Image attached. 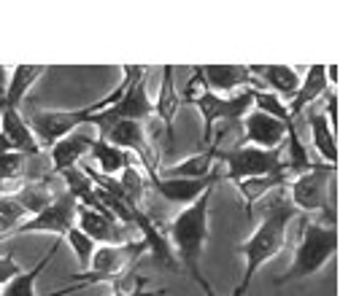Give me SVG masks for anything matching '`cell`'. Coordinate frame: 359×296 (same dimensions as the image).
Here are the masks:
<instances>
[{
  "label": "cell",
  "mask_w": 359,
  "mask_h": 296,
  "mask_svg": "<svg viewBox=\"0 0 359 296\" xmlns=\"http://www.w3.org/2000/svg\"><path fill=\"white\" fill-rule=\"evenodd\" d=\"M189 278L195 280V283H198V288L200 291H203V296H219L216 294V288L214 286H211V283H208V278H205V275H203V272H192V275H189ZM246 291H249V286H243V283H238V286H235V291L230 296H246Z\"/></svg>",
  "instance_id": "cell-31"
},
{
  "label": "cell",
  "mask_w": 359,
  "mask_h": 296,
  "mask_svg": "<svg viewBox=\"0 0 359 296\" xmlns=\"http://www.w3.org/2000/svg\"><path fill=\"white\" fill-rule=\"evenodd\" d=\"M133 227L141 232V240L146 243V251L151 253V259H154L157 267L168 269V272H176V275H184L179 262H176V256H173V248H170L168 237H165V232L141 208L133 210Z\"/></svg>",
  "instance_id": "cell-13"
},
{
  "label": "cell",
  "mask_w": 359,
  "mask_h": 296,
  "mask_svg": "<svg viewBox=\"0 0 359 296\" xmlns=\"http://www.w3.org/2000/svg\"><path fill=\"white\" fill-rule=\"evenodd\" d=\"M211 197H214V189L203 192L192 205L181 208L179 216L162 229L170 248H173V256L179 262L181 272H187V275L200 269V259H203V251H205V243H208Z\"/></svg>",
  "instance_id": "cell-2"
},
{
  "label": "cell",
  "mask_w": 359,
  "mask_h": 296,
  "mask_svg": "<svg viewBox=\"0 0 359 296\" xmlns=\"http://www.w3.org/2000/svg\"><path fill=\"white\" fill-rule=\"evenodd\" d=\"M219 162V143H211L205 151H200L195 157L168 164L157 170V178H187V181H200L214 173V164Z\"/></svg>",
  "instance_id": "cell-20"
},
{
  "label": "cell",
  "mask_w": 359,
  "mask_h": 296,
  "mask_svg": "<svg viewBox=\"0 0 359 296\" xmlns=\"http://www.w3.org/2000/svg\"><path fill=\"white\" fill-rule=\"evenodd\" d=\"M11 197L17 199V205L25 210V213L36 216V213H41V210L46 208L54 197H57V189H54V183L49 178H43V181H33V183L19 186V192L11 194Z\"/></svg>",
  "instance_id": "cell-26"
},
{
  "label": "cell",
  "mask_w": 359,
  "mask_h": 296,
  "mask_svg": "<svg viewBox=\"0 0 359 296\" xmlns=\"http://www.w3.org/2000/svg\"><path fill=\"white\" fill-rule=\"evenodd\" d=\"M254 81L259 89H268L276 97H294V92L300 87V73L289 65H249Z\"/></svg>",
  "instance_id": "cell-19"
},
{
  "label": "cell",
  "mask_w": 359,
  "mask_h": 296,
  "mask_svg": "<svg viewBox=\"0 0 359 296\" xmlns=\"http://www.w3.org/2000/svg\"><path fill=\"white\" fill-rule=\"evenodd\" d=\"M289 181V173L287 170H281V173H273V175H265V178H252V181H241V183H235V189L241 192L243 197V202H246V213H252L254 205L259 202V199H265L268 194H273L276 189H284Z\"/></svg>",
  "instance_id": "cell-24"
},
{
  "label": "cell",
  "mask_w": 359,
  "mask_h": 296,
  "mask_svg": "<svg viewBox=\"0 0 359 296\" xmlns=\"http://www.w3.org/2000/svg\"><path fill=\"white\" fill-rule=\"evenodd\" d=\"M146 181H149L151 189L160 194V197H165L168 202L184 205V208H187V205H192L203 192L214 189L216 183L222 181V173L214 170L208 178H200V181H187V178H157V175H151V178H146Z\"/></svg>",
  "instance_id": "cell-12"
},
{
  "label": "cell",
  "mask_w": 359,
  "mask_h": 296,
  "mask_svg": "<svg viewBox=\"0 0 359 296\" xmlns=\"http://www.w3.org/2000/svg\"><path fill=\"white\" fill-rule=\"evenodd\" d=\"M252 105L254 111H259L265 116H273V119H278L284 124H294V119L289 116L287 111V103L281 97H276L273 92H268V89H252Z\"/></svg>",
  "instance_id": "cell-27"
},
{
  "label": "cell",
  "mask_w": 359,
  "mask_h": 296,
  "mask_svg": "<svg viewBox=\"0 0 359 296\" xmlns=\"http://www.w3.org/2000/svg\"><path fill=\"white\" fill-rule=\"evenodd\" d=\"M65 243L71 245L73 256L79 259V267H81V272H87V269H90V262H92V253L97 251V245L92 243L90 237H87L81 229H76V227H73L71 232L65 234Z\"/></svg>",
  "instance_id": "cell-30"
},
{
  "label": "cell",
  "mask_w": 359,
  "mask_h": 296,
  "mask_svg": "<svg viewBox=\"0 0 359 296\" xmlns=\"http://www.w3.org/2000/svg\"><path fill=\"white\" fill-rule=\"evenodd\" d=\"M149 116H154V103H151V94H149V87H146V68H144L135 76V81L127 87V92L122 94L119 103H114L111 108L100 111V113H92L84 124L97 127L100 135H103L108 127H114V124L119 122L144 124Z\"/></svg>",
  "instance_id": "cell-8"
},
{
  "label": "cell",
  "mask_w": 359,
  "mask_h": 296,
  "mask_svg": "<svg viewBox=\"0 0 359 296\" xmlns=\"http://www.w3.org/2000/svg\"><path fill=\"white\" fill-rule=\"evenodd\" d=\"M332 178H335V167H327L322 162H316L311 170L303 175L292 178L289 186V202L292 208L303 216L311 213H324L327 224L335 227V210H332Z\"/></svg>",
  "instance_id": "cell-6"
},
{
  "label": "cell",
  "mask_w": 359,
  "mask_h": 296,
  "mask_svg": "<svg viewBox=\"0 0 359 296\" xmlns=\"http://www.w3.org/2000/svg\"><path fill=\"white\" fill-rule=\"evenodd\" d=\"M330 94V84H327V65H311L306 70V76L300 78V87L294 92L292 103L287 105L289 116H300L303 111H308L311 105H316L322 97Z\"/></svg>",
  "instance_id": "cell-17"
},
{
  "label": "cell",
  "mask_w": 359,
  "mask_h": 296,
  "mask_svg": "<svg viewBox=\"0 0 359 296\" xmlns=\"http://www.w3.org/2000/svg\"><path fill=\"white\" fill-rule=\"evenodd\" d=\"M73 227H76V199L62 189V192H57V197L41 213L25 218V221H19L17 227L8 232V237L43 232V234H54L57 240H65V234Z\"/></svg>",
  "instance_id": "cell-9"
},
{
  "label": "cell",
  "mask_w": 359,
  "mask_h": 296,
  "mask_svg": "<svg viewBox=\"0 0 359 296\" xmlns=\"http://www.w3.org/2000/svg\"><path fill=\"white\" fill-rule=\"evenodd\" d=\"M57 256V245H52L46 253H43V259L36 264V267H30V269H22L17 278H11L3 288H0V296H38L36 294V286H38V278L43 275V269L52 264V259Z\"/></svg>",
  "instance_id": "cell-25"
},
{
  "label": "cell",
  "mask_w": 359,
  "mask_h": 296,
  "mask_svg": "<svg viewBox=\"0 0 359 296\" xmlns=\"http://www.w3.org/2000/svg\"><path fill=\"white\" fill-rule=\"evenodd\" d=\"M146 253L144 240H127L122 245H100L92 253V262L87 272H76L71 275L73 286H97V283H116L119 278H125L127 272L135 269L138 259Z\"/></svg>",
  "instance_id": "cell-5"
},
{
  "label": "cell",
  "mask_w": 359,
  "mask_h": 296,
  "mask_svg": "<svg viewBox=\"0 0 359 296\" xmlns=\"http://www.w3.org/2000/svg\"><path fill=\"white\" fill-rule=\"evenodd\" d=\"M76 291H81V286H65V288H60V291H52V294H41V296H71L76 294Z\"/></svg>",
  "instance_id": "cell-32"
},
{
  "label": "cell",
  "mask_w": 359,
  "mask_h": 296,
  "mask_svg": "<svg viewBox=\"0 0 359 296\" xmlns=\"http://www.w3.org/2000/svg\"><path fill=\"white\" fill-rule=\"evenodd\" d=\"M46 70H49L46 65H14V70L8 73V87H6V94L0 100V108L19 111L22 103H25V94L30 92V87L36 84Z\"/></svg>",
  "instance_id": "cell-23"
},
{
  "label": "cell",
  "mask_w": 359,
  "mask_h": 296,
  "mask_svg": "<svg viewBox=\"0 0 359 296\" xmlns=\"http://www.w3.org/2000/svg\"><path fill=\"white\" fill-rule=\"evenodd\" d=\"M135 296H168V291H138Z\"/></svg>",
  "instance_id": "cell-34"
},
{
  "label": "cell",
  "mask_w": 359,
  "mask_h": 296,
  "mask_svg": "<svg viewBox=\"0 0 359 296\" xmlns=\"http://www.w3.org/2000/svg\"><path fill=\"white\" fill-rule=\"evenodd\" d=\"M92 143L95 138L87 135V132H71L68 138L57 140L52 148H49V154H52V175H60L65 173V170H71V167H79L84 157L90 154Z\"/></svg>",
  "instance_id": "cell-18"
},
{
  "label": "cell",
  "mask_w": 359,
  "mask_h": 296,
  "mask_svg": "<svg viewBox=\"0 0 359 296\" xmlns=\"http://www.w3.org/2000/svg\"><path fill=\"white\" fill-rule=\"evenodd\" d=\"M8 73H11V70L6 68V65H0V100H3V94H6V87H8Z\"/></svg>",
  "instance_id": "cell-33"
},
{
  "label": "cell",
  "mask_w": 359,
  "mask_h": 296,
  "mask_svg": "<svg viewBox=\"0 0 359 296\" xmlns=\"http://www.w3.org/2000/svg\"><path fill=\"white\" fill-rule=\"evenodd\" d=\"M76 229H81L92 243L97 245H122L127 243V229L95 210L76 205Z\"/></svg>",
  "instance_id": "cell-14"
},
{
  "label": "cell",
  "mask_w": 359,
  "mask_h": 296,
  "mask_svg": "<svg viewBox=\"0 0 359 296\" xmlns=\"http://www.w3.org/2000/svg\"><path fill=\"white\" fill-rule=\"evenodd\" d=\"M308 129H311V146H313L316 154L322 157V164H327V167H338L335 129H332L330 119L324 116V111L308 108Z\"/></svg>",
  "instance_id": "cell-21"
},
{
  "label": "cell",
  "mask_w": 359,
  "mask_h": 296,
  "mask_svg": "<svg viewBox=\"0 0 359 296\" xmlns=\"http://www.w3.org/2000/svg\"><path fill=\"white\" fill-rule=\"evenodd\" d=\"M87 157L95 162V164H90L92 170H95L97 175H106V178L119 175L125 167H130V164H138L133 154H127V151H122V148L111 146V143H106L103 138H95V143H92V148Z\"/></svg>",
  "instance_id": "cell-22"
},
{
  "label": "cell",
  "mask_w": 359,
  "mask_h": 296,
  "mask_svg": "<svg viewBox=\"0 0 359 296\" xmlns=\"http://www.w3.org/2000/svg\"><path fill=\"white\" fill-rule=\"evenodd\" d=\"M116 183H119V189H122L127 202H130V205H138V202L144 199L146 183H149V181H146L144 170H141L138 164H130V167L122 170V178H119Z\"/></svg>",
  "instance_id": "cell-29"
},
{
  "label": "cell",
  "mask_w": 359,
  "mask_h": 296,
  "mask_svg": "<svg viewBox=\"0 0 359 296\" xmlns=\"http://www.w3.org/2000/svg\"><path fill=\"white\" fill-rule=\"evenodd\" d=\"M0 151H11V146L6 143V138H3V135H0Z\"/></svg>",
  "instance_id": "cell-35"
},
{
  "label": "cell",
  "mask_w": 359,
  "mask_h": 296,
  "mask_svg": "<svg viewBox=\"0 0 359 296\" xmlns=\"http://www.w3.org/2000/svg\"><path fill=\"white\" fill-rule=\"evenodd\" d=\"M294 218H300V213L292 208L289 197L281 189H276V194L265 197V205L259 210V224L254 229V234L235 248L246 262L243 280H241L243 286H252V278L259 272V267H265L273 256L281 253V248L287 243V229Z\"/></svg>",
  "instance_id": "cell-1"
},
{
  "label": "cell",
  "mask_w": 359,
  "mask_h": 296,
  "mask_svg": "<svg viewBox=\"0 0 359 296\" xmlns=\"http://www.w3.org/2000/svg\"><path fill=\"white\" fill-rule=\"evenodd\" d=\"M181 105H192L200 111V116H203V143L211 146L219 124L241 122L252 111V89H241L230 97L227 94H214V92L203 87L200 76L192 70L189 84L181 92Z\"/></svg>",
  "instance_id": "cell-3"
},
{
  "label": "cell",
  "mask_w": 359,
  "mask_h": 296,
  "mask_svg": "<svg viewBox=\"0 0 359 296\" xmlns=\"http://www.w3.org/2000/svg\"><path fill=\"white\" fill-rule=\"evenodd\" d=\"M219 162H224L222 181H230V183L265 178V175L287 170L281 148H276V151H262V148H254V146H235L230 151L219 148Z\"/></svg>",
  "instance_id": "cell-7"
},
{
  "label": "cell",
  "mask_w": 359,
  "mask_h": 296,
  "mask_svg": "<svg viewBox=\"0 0 359 296\" xmlns=\"http://www.w3.org/2000/svg\"><path fill=\"white\" fill-rule=\"evenodd\" d=\"M0 135L11 146V151H19L25 157H38L41 148L36 143V135L30 132V124L22 116V111L14 108H0Z\"/></svg>",
  "instance_id": "cell-15"
},
{
  "label": "cell",
  "mask_w": 359,
  "mask_h": 296,
  "mask_svg": "<svg viewBox=\"0 0 359 296\" xmlns=\"http://www.w3.org/2000/svg\"><path fill=\"white\" fill-rule=\"evenodd\" d=\"M335 253H338V229L327 221H313L311 216H300V243L294 251V259L287 272L276 278V286L313 278Z\"/></svg>",
  "instance_id": "cell-4"
},
{
  "label": "cell",
  "mask_w": 359,
  "mask_h": 296,
  "mask_svg": "<svg viewBox=\"0 0 359 296\" xmlns=\"http://www.w3.org/2000/svg\"><path fill=\"white\" fill-rule=\"evenodd\" d=\"M25 162L27 157L19 151H0V194L8 192V186L17 189L25 173Z\"/></svg>",
  "instance_id": "cell-28"
},
{
  "label": "cell",
  "mask_w": 359,
  "mask_h": 296,
  "mask_svg": "<svg viewBox=\"0 0 359 296\" xmlns=\"http://www.w3.org/2000/svg\"><path fill=\"white\" fill-rule=\"evenodd\" d=\"M192 70L200 76L203 87L214 94H222V92L235 94L241 89H259L249 65H195Z\"/></svg>",
  "instance_id": "cell-11"
},
{
  "label": "cell",
  "mask_w": 359,
  "mask_h": 296,
  "mask_svg": "<svg viewBox=\"0 0 359 296\" xmlns=\"http://www.w3.org/2000/svg\"><path fill=\"white\" fill-rule=\"evenodd\" d=\"M243 146H254V148H262V151H276L284 146V140L289 135V127L292 124H284L273 116H265L259 111H249L243 119Z\"/></svg>",
  "instance_id": "cell-10"
},
{
  "label": "cell",
  "mask_w": 359,
  "mask_h": 296,
  "mask_svg": "<svg viewBox=\"0 0 359 296\" xmlns=\"http://www.w3.org/2000/svg\"><path fill=\"white\" fill-rule=\"evenodd\" d=\"M151 103H154V113H157L160 122L165 124L168 148H173V135H176L173 124H176V113H179V108H181V94H179V89H176V68H173V65H168V68L162 70L160 92H157V97H154Z\"/></svg>",
  "instance_id": "cell-16"
}]
</instances>
